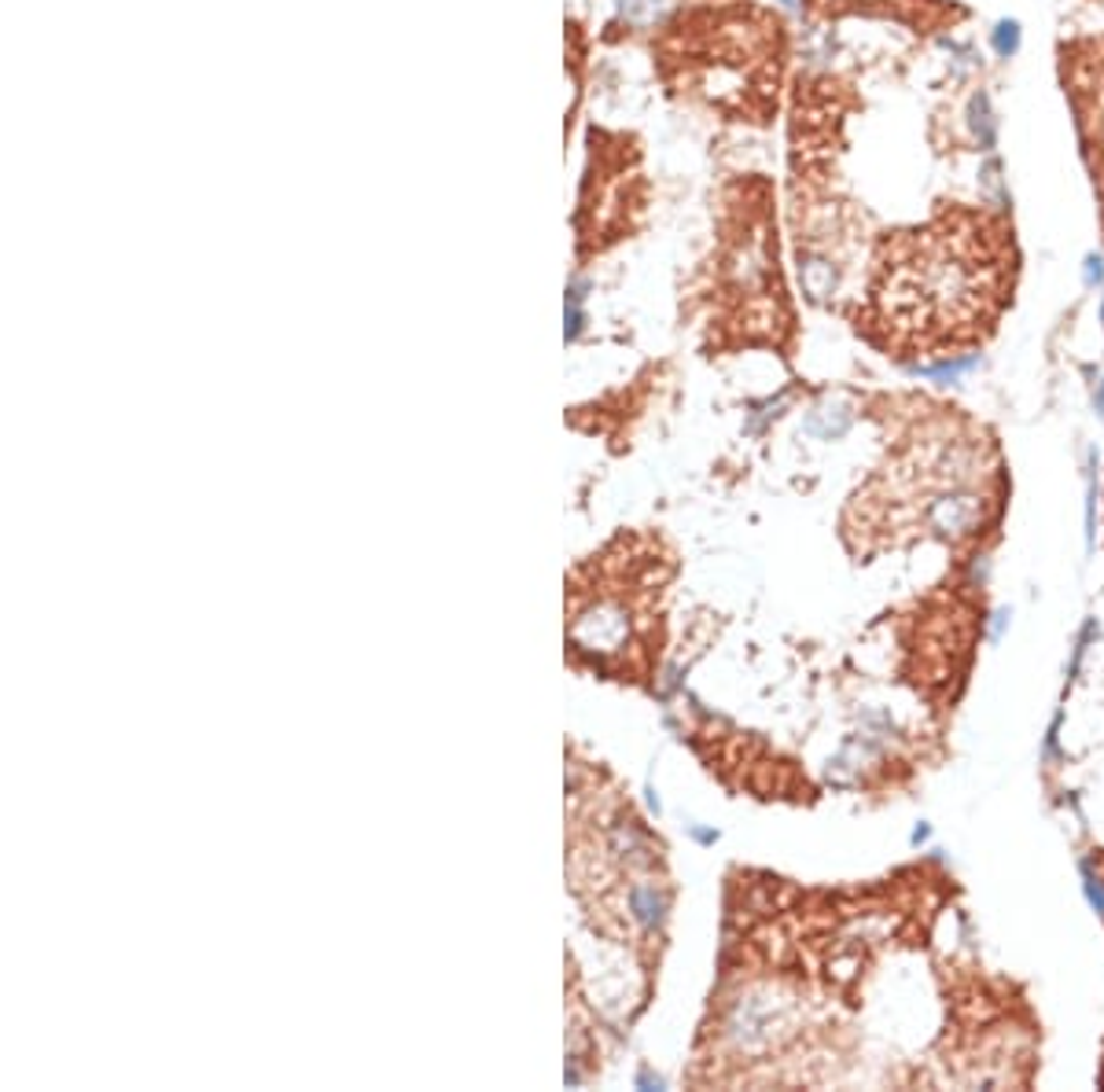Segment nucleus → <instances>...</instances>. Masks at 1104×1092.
Masks as SVG:
<instances>
[{"instance_id":"obj_6","label":"nucleus","mask_w":1104,"mask_h":1092,"mask_svg":"<svg viewBox=\"0 0 1104 1092\" xmlns=\"http://www.w3.org/2000/svg\"><path fill=\"white\" fill-rule=\"evenodd\" d=\"M1101 258H1089V262H1086V280H1089V284H1094V280H1101Z\"/></svg>"},{"instance_id":"obj_3","label":"nucleus","mask_w":1104,"mask_h":1092,"mask_svg":"<svg viewBox=\"0 0 1104 1092\" xmlns=\"http://www.w3.org/2000/svg\"><path fill=\"white\" fill-rule=\"evenodd\" d=\"M969 129H972V136H976L979 148H983V151L994 148L998 122H994V111H991V100H987V92H976V96L969 100Z\"/></svg>"},{"instance_id":"obj_2","label":"nucleus","mask_w":1104,"mask_h":1092,"mask_svg":"<svg viewBox=\"0 0 1104 1092\" xmlns=\"http://www.w3.org/2000/svg\"><path fill=\"white\" fill-rule=\"evenodd\" d=\"M994 472L983 464V442L950 423V431L928 434L913 442L894 472H887V489H869L858 497L869 511V530L884 533V545L902 538H961L983 523Z\"/></svg>"},{"instance_id":"obj_4","label":"nucleus","mask_w":1104,"mask_h":1092,"mask_svg":"<svg viewBox=\"0 0 1104 1092\" xmlns=\"http://www.w3.org/2000/svg\"><path fill=\"white\" fill-rule=\"evenodd\" d=\"M1020 41H1023V30H1020V23H1016V19H1001V23L994 26V34H991V45H994V52H998L1001 60H1013V56L1020 52Z\"/></svg>"},{"instance_id":"obj_8","label":"nucleus","mask_w":1104,"mask_h":1092,"mask_svg":"<svg viewBox=\"0 0 1104 1092\" xmlns=\"http://www.w3.org/2000/svg\"><path fill=\"white\" fill-rule=\"evenodd\" d=\"M781 4H792V0H781Z\"/></svg>"},{"instance_id":"obj_7","label":"nucleus","mask_w":1104,"mask_h":1092,"mask_svg":"<svg viewBox=\"0 0 1104 1092\" xmlns=\"http://www.w3.org/2000/svg\"><path fill=\"white\" fill-rule=\"evenodd\" d=\"M1101 162H1104V148H1101Z\"/></svg>"},{"instance_id":"obj_5","label":"nucleus","mask_w":1104,"mask_h":1092,"mask_svg":"<svg viewBox=\"0 0 1104 1092\" xmlns=\"http://www.w3.org/2000/svg\"><path fill=\"white\" fill-rule=\"evenodd\" d=\"M623 12L633 19H655L663 12V0H623Z\"/></svg>"},{"instance_id":"obj_1","label":"nucleus","mask_w":1104,"mask_h":1092,"mask_svg":"<svg viewBox=\"0 0 1104 1092\" xmlns=\"http://www.w3.org/2000/svg\"><path fill=\"white\" fill-rule=\"evenodd\" d=\"M1005 291L1009 255L998 228L976 214H947L887 240L865 324L887 350H950L991 328Z\"/></svg>"}]
</instances>
